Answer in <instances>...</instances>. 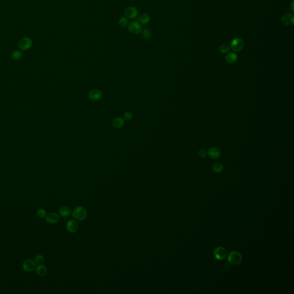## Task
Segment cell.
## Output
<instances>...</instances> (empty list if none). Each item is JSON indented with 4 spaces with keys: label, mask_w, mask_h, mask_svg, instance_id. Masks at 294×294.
<instances>
[{
    "label": "cell",
    "mask_w": 294,
    "mask_h": 294,
    "mask_svg": "<svg viewBox=\"0 0 294 294\" xmlns=\"http://www.w3.org/2000/svg\"><path fill=\"white\" fill-rule=\"evenodd\" d=\"M72 216L75 220L78 221H82L86 218L87 212L85 207L83 206H78L73 210Z\"/></svg>",
    "instance_id": "6da1fadb"
},
{
    "label": "cell",
    "mask_w": 294,
    "mask_h": 294,
    "mask_svg": "<svg viewBox=\"0 0 294 294\" xmlns=\"http://www.w3.org/2000/svg\"><path fill=\"white\" fill-rule=\"evenodd\" d=\"M227 260L232 264L237 265L239 264L242 261V256L239 252L233 251L228 255Z\"/></svg>",
    "instance_id": "7a4b0ae2"
},
{
    "label": "cell",
    "mask_w": 294,
    "mask_h": 294,
    "mask_svg": "<svg viewBox=\"0 0 294 294\" xmlns=\"http://www.w3.org/2000/svg\"><path fill=\"white\" fill-rule=\"evenodd\" d=\"M36 267L35 261L32 259H28L24 261L22 265L23 270L27 272H31L34 271Z\"/></svg>",
    "instance_id": "3957f363"
},
{
    "label": "cell",
    "mask_w": 294,
    "mask_h": 294,
    "mask_svg": "<svg viewBox=\"0 0 294 294\" xmlns=\"http://www.w3.org/2000/svg\"><path fill=\"white\" fill-rule=\"evenodd\" d=\"M19 47L21 51H27L31 47L32 45V40L28 37H24L20 40L19 42Z\"/></svg>",
    "instance_id": "277c9868"
},
{
    "label": "cell",
    "mask_w": 294,
    "mask_h": 294,
    "mask_svg": "<svg viewBox=\"0 0 294 294\" xmlns=\"http://www.w3.org/2000/svg\"><path fill=\"white\" fill-rule=\"evenodd\" d=\"M128 31L131 34H137L141 32L143 30L142 25L139 21H133L128 25Z\"/></svg>",
    "instance_id": "5b68a950"
},
{
    "label": "cell",
    "mask_w": 294,
    "mask_h": 294,
    "mask_svg": "<svg viewBox=\"0 0 294 294\" xmlns=\"http://www.w3.org/2000/svg\"><path fill=\"white\" fill-rule=\"evenodd\" d=\"M243 47L244 42L241 38H237L232 40L230 44V48L233 51L235 52H238L240 51Z\"/></svg>",
    "instance_id": "8992f818"
},
{
    "label": "cell",
    "mask_w": 294,
    "mask_h": 294,
    "mask_svg": "<svg viewBox=\"0 0 294 294\" xmlns=\"http://www.w3.org/2000/svg\"><path fill=\"white\" fill-rule=\"evenodd\" d=\"M214 255L215 258L218 260H223L227 256V251L221 246L216 248L214 251Z\"/></svg>",
    "instance_id": "52a82bcc"
},
{
    "label": "cell",
    "mask_w": 294,
    "mask_h": 294,
    "mask_svg": "<svg viewBox=\"0 0 294 294\" xmlns=\"http://www.w3.org/2000/svg\"><path fill=\"white\" fill-rule=\"evenodd\" d=\"M124 15L128 19H134L138 15V10L134 6H129L125 10Z\"/></svg>",
    "instance_id": "ba28073f"
},
{
    "label": "cell",
    "mask_w": 294,
    "mask_h": 294,
    "mask_svg": "<svg viewBox=\"0 0 294 294\" xmlns=\"http://www.w3.org/2000/svg\"><path fill=\"white\" fill-rule=\"evenodd\" d=\"M45 221L50 224H55L58 223L60 220L59 214L56 212H49L47 214L45 217Z\"/></svg>",
    "instance_id": "9c48e42d"
},
{
    "label": "cell",
    "mask_w": 294,
    "mask_h": 294,
    "mask_svg": "<svg viewBox=\"0 0 294 294\" xmlns=\"http://www.w3.org/2000/svg\"><path fill=\"white\" fill-rule=\"evenodd\" d=\"M66 229L70 233H75L78 229V223L76 220H70L66 224Z\"/></svg>",
    "instance_id": "30bf717a"
},
{
    "label": "cell",
    "mask_w": 294,
    "mask_h": 294,
    "mask_svg": "<svg viewBox=\"0 0 294 294\" xmlns=\"http://www.w3.org/2000/svg\"><path fill=\"white\" fill-rule=\"evenodd\" d=\"M35 270L36 274L40 277H44L48 274L47 268L46 267L45 265H44L43 264L38 265L35 268Z\"/></svg>",
    "instance_id": "8fae6325"
},
{
    "label": "cell",
    "mask_w": 294,
    "mask_h": 294,
    "mask_svg": "<svg viewBox=\"0 0 294 294\" xmlns=\"http://www.w3.org/2000/svg\"><path fill=\"white\" fill-rule=\"evenodd\" d=\"M208 154L212 159H218L221 155V151L217 147H212L209 150Z\"/></svg>",
    "instance_id": "7c38bea8"
},
{
    "label": "cell",
    "mask_w": 294,
    "mask_h": 294,
    "mask_svg": "<svg viewBox=\"0 0 294 294\" xmlns=\"http://www.w3.org/2000/svg\"><path fill=\"white\" fill-rule=\"evenodd\" d=\"M282 21L287 25H292L294 24V15L292 13H287L282 17Z\"/></svg>",
    "instance_id": "4fadbf2b"
},
{
    "label": "cell",
    "mask_w": 294,
    "mask_h": 294,
    "mask_svg": "<svg viewBox=\"0 0 294 294\" xmlns=\"http://www.w3.org/2000/svg\"><path fill=\"white\" fill-rule=\"evenodd\" d=\"M89 98L92 101H97L101 98L102 94L100 90L95 89V90H93L89 93Z\"/></svg>",
    "instance_id": "5bb4252c"
},
{
    "label": "cell",
    "mask_w": 294,
    "mask_h": 294,
    "mask_svg": "<svg viewBox=\"0 0 294 294\" xmlns=\"http://www.w3.org/2000/svg\"><path fill=\"white\" fill-rule=\"evenodd\" d=\"M60 215L63 217H68L71 214V210L67 206H63L59 209Z\"/></svg>",
    "instance_id": "9a60e30c"
},
{
    "label": "cell",
    "mask_w": 294,
    "mask_h": 294,
    "mask_svg": "<svg viewBox=\"0 0 294 294\" xmlns=\"http://www.w3.org/2000/svg\"><path fill=\"white\" fill-rule=\"evenodd\" d=\"M227 62L229 64H233L236 63L237 60V55L234 53H227L225 57Z\"/></svg>",
    "instance_id": "2e32d148"
},
{
    "label": "cell",
    "mask_w": 294,
    "mask_h": 294,
    "mask_svg": "<svg viewBox=\"0 0 294 294\" xmlns=\"http://www.w3.org/2000/svg\"><path fill=\"white\" fill-rule=\"evenodd\" d=\"M138 21L140 24H144V25L145 24H147L150 22V16L146 13H143L139 16Z\"/></svg>",
    "instance_id": "e0dca14e"
},
{
    "label": "cell",
    "mask_w": 294,
    "mask_h": 294,
    "mask_svg": "<svg viewBox=\"0 0 294 294\" xmlns=\"http://www.w3.org/2000/svg\"><path fill=\"white\" fill-rule=\"evenodd\" d=\"M141 36L144 40H149L152 37V32L150 29L145 28L141 31Z\"/></svg>",
    "instance_id": "ac0fdd59"
},
{
    "label": "cell",
    "mask_w": 294,
    "mask_h": 294,
    "mask_svg": "<svg viewBox=\"0 0 294 294\" xmlns=\"http://www.w3.org/2000/svg\"><path fill=\"white\" fill-rule=\"evenodd\" d=\"M212 171L216 173H220L223 170V166L221 163H215L212 166Z\"/></svg>",
    "instance_id": "d6986e66"
},
{
    "label": "cell",
    "mask_w": 294,
    "mask_h": 294,
    "mask_svg": "<svg viewBox=\"0 0 294 294\" xmlns=\"http://www.w3.org/2000/svg\"><path fill=\"white\" fill-rule=\"evenodd\" d=\"M124 123V122L123 119L121 118L120 117H118V118H116V119L113 121V125L115 128H121V126H123Z\"/></svg>",
    "instance_id": "ffe728a7"
},
{
    "label": "cell",
    "mask_w": 294,
    "mask_h": 294,
    "mask_svg": "<svg viewBox=\"0 0 294 294\" xmlns=\"http://www.w3.org/2000/svg\"><path fill=\"white\" fill-rule=\"evenodd\" d=\"M118 24L120 25L121 27L125 28L128 25V20L125 16H122L119 19Z\"/></svg>",
    "instance_id": "44dd1931"
},
{
    "label": "cell",
    "mask_w": 294,
    "mask_h": 294,
    "mask_svg": "<svg viewBox=\"0 0 294 294\" xmlns=\"http://www.w3.org/2000/svg\"><path fill=\"white\" fill-rule=\"evenodd\" d=\"M22 52L19 50H16L12 53V58L15 60H19L22 57Z\"/></svg>",
    "instance_id": "7402d4cb"
},
{
    "label": "cell",
    "mask_w": 294,
    "mask_h": 294,
    "mask_svg": "<svg viewBox=\"0 0 294 294\" xmlns=\"http://www.w3.org/2000/svg\"><path fill=\"white\" fill-rule=\"evenodd\" d=\"M34 260L35 261L36 264H38V265L41 264H43V263L44 261V257L43 256L39 255H37L35 257Z\"/></svg>",
    "instance_id": "603a6c76"
},
{
    "label": "cell",
    "mask_w": 294,
    "mask_h": 294,
    "mask_svg": "<svg viewBox=\"0 0 294 294\" xmlns=\"http://www.w3.org/2000/svg\"><path fill=\"white\" fill-rule=\"evenodd\" d=\"M230 49V47L229 45H227V44H222L220 47V51L221 53H226L229 52Z\"/></svg>",
    "instance_id": "cb8c5ba5"
},
{
    "label": "cell",
    "mask_w": 294,
    "mask_h": 294,
    "mask_svg": "<svg viewBox=\"0 0 294 294\" xmlns=\"http://www.w3.org/2000/svg\"><path fill=\"white\" fill-rule=\"evenodd\" d=\"M47 214V212L45 209H39V210H38L37 212V215L39 217V218H45V216Z\"/></svg>",
    "instance_id": "d4e9b609"
},
{
    "label": "cell",
    "mask_w": 294,
    "mask_h": 294,
    "mask_svg": "<svg viewBox=\"0 0 294 294\" xmlns=\"http://www.w3.org/2000/svg\"><path fill=\"white\" fill-rule=\"evenodd\" d=\"M198 155H199V156L200 158H205V156H206V152L205 150H199V151H198Z\"/></svg>",
    "instance_id": "484cf974"
},
{
    "label": "cell",
    "mask_w": 294,
    "mask_h": 294,
    "mask_svg": "<svg viewBox=\"0 0 294 294\" xmlns=\"http://www.w3.org/2000/svg\"><path fill=\"white\" fill-rule=\"evenodd\" d=\"M124 118L126 120H130L132 118V114L129 112H126L124 114Z\"/></svg>",
    "instance_id": "4316f807"
}]
</instances>
